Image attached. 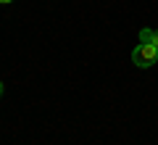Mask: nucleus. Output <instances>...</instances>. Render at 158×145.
I'll use <instances>...</instances> for the list:
<instances>
[{
    "label": "nucleus",
    "instance_id": "obj_1",
    "mask_svg": "<svg viewBox=\"0 0 158 145\" xmlns=\"http://www.w3.org/2000/svg\"><path fill=\"white\" fill-rule=\"evenodd\" d=\"M132 61L140 69H150L153 63H158V48H153V45H148V42H140L135 50H132Z\"/></svg>",
    "mask_w": 158,
    "mask_h": 145
},
{
    "label": "nucleus",
    "instance_id": "obj_2",
    "mask_svg": "<svg viewBox=\"0 0 158 145\" xmlns=\"http://www.w3.org/2000/svg\"><path fill=\"white\" fill-rule=\"evenodd\" d=\"M140 42H148V45H153V48H158V29H142Z\"/></svg>",
    "mask_w": 158,
    "mask_h": 145
},
{
    "label": "nucleus",
    "instance_id": "obj_4",
    "mask_svg": "<svg viewBox=\"0 0 158 145\" xmlns=\"http://www.w3.org/2000/svg\"><path fill=\"white\" fill-rule=\"evenodd\" d=\"M0 3H3V6H6V3H13V0H0Z\"/></svg>",
    "mask_w": 158,
    "mask_h": 145
},
{
    "label": "nucleus",
    "instance_id": "obj_3",
    "mask_svg": "<svg viewBox=\"0 0 158 145\" xmlns=\"http://www.w3.org/2000/svg\"><path fill=\"white\" fill-rule=\"evenodd\" d=\"M3 90H6V84H3V82H0V98H3Z\"/></svg>",
    "mask_w": 158,
    "mask_h": 145
}]
</instances>
